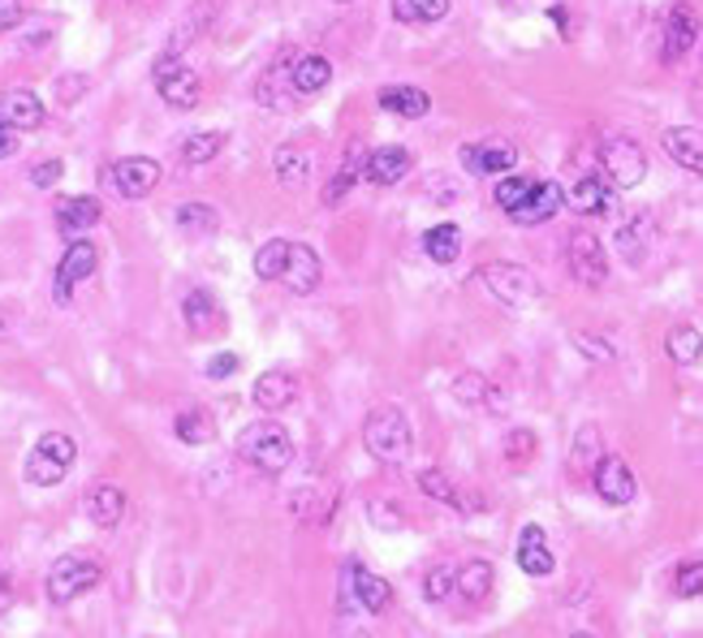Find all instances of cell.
I'll return each mask as SVG.
<instances>
[{"instance_id": "cell-24", "label": "cell", "mask_w": 703, "mask_h": 638, "mask_svg": "<svg viewBox=\"0 0 703 638\" xmlns=\"http://www.w3.org/2000/svg\"><path fill=\"white\" fill-rule=\"evenodd\" d=\"M376 104H380V112H393V117H402V121H419V117L432 112V96L419 91V87H410V83H389V87H380Z\"/></svg>"}, {"instance_id": "cell-56", "label": "cell", "mask_w": 703, "mask_h": 638, "mask_svg": "<svg viewBox=\"0 0 703 638\" xmlns=\"http://www.w3.org/2000/svg\"><path fill=\"white\" fill-rule=\"evenodd\" d=\"M342 4H346V0H342Z\"/></svg>"}, {"instance_id": "cell-29", "label": "cell", "mask_w": 703, "mask_h": 638, "mask_svg": "<svg viewBox=\"0 0 703 638\" xmlns=\"http://www.w3.org/2000/svg\"><path fill=\"white\" fill-rule=\"evenodd\" d=\"M664 151L673 155V164L678 169H686V173H703V134L695 126H673V130H664Z\"/></svg>"}, {"instance_id": "cell-10", "label": "cell", "mask_w": 703, "mask_h": 638, "mask_svg": "<svg viewBox=\"0 0 703 638\" xmlns=\"http://www.w3.org/2000/svg\"><path fill=\"white\" fill-rule=\"evenodd\" d=\"M155 91H160V99H164L169 108L191 112L203 96V78L191 65H182L177 56H160V61H155Z\"/></svg>"}, {"instance_id": "cell-3", "label": "cell", "mask_w": 703, "mask_h": 638, "mask_svg": "<svg viewBox=\"0 0 703 638\" xmlns=\"http://www.w3.org/2000/svg\"><path fill=\"white\" fill-rule=\"evenodd\" d=\"M363 448L380 462V466H402L414 448V432L398 405H376L363 423Z\"/></svg>"}, {"instance_id": "cell-37", "label": "cell", "mask_w": 703, "mask_h": 638, "mask_svg": "<svg viewBox=\"0 0 703 638\" xmlns=\"http://www.w3.org/2000/svg\"><path fill=\"white\" fill-rule=\"evenodd\" d=\"M601 428H578V436H574V448H570V471L583 479V475H592V466L601 462Z\"/></svg>"}, {"instance_id": "cell-28", "label": "cell", "mask_w": 703, "mask_h": 638, "mask_svg": "<svg viewBox=\"0 0 703 638\" xmlns=\"http://www.w3.org/2000/svg\"><path fill=\"white\" fill-rule=\"evenodd\" d=\"M613 203H617V191H613V182H604V177H578L574 182V191H570V207L578 212V216H608L613 212Z\"/></svg>"}, {"instance_id": "cell-48", "label": "cell", "mask_w": 703, "mask_h": 638, "mask_svg": "<svg viewBox=\"0 0 703 638\" xmlns=\"http://www.w3.org/2000/svg\"><path fill=\"white\" fill-rule=\"evenodd\" d=\"M367 513H371V522L385 527V531H398V527H402V513H398V505H389V500H371Z\"/></svg>"}, {"instance_id": "cell-25", "label": "cell", "mask_w": 703, "mask_h": 638, "mask_svg": "<svg viewBox=\"0 0 703 638\" xmlns=\"http://www.w3.org/2000/svg\"><path fill=\"white\" fill-rule=\"evenodd\" d=\"M100 216H104L100 198H91V195H74V198H61V203H56V229H61L65 238H78V234L96 229Z\"/></svg>"}, {"instance_id": "cell-49", "label": "cell", "mask_w": 703, "mask_h": 638, "mask_svg": "<svg viewBox=\"0 0 703 638\" xmlns=\"http://www.w3.org/2000/svg\"><path fill=\"white\" fill-rule=\"evenodd\" d=\"M61 173H65V164H61V160H44V164L31 173V186H35V191H48V186L61 182Z\"/></svg>"}, {"instance_id": "cell-2", "label": "cell", "mask_w": 703, "mask_h": 638, "mask_svg": "<svg viewBox=\"0 0 703 638\" xmlns=\"http://www.w3.org/2000/svg\"><path fill=\"white\" fill-rule=\"evenodd\" d=\"M238 457L255 466L259 475H268V479H277V475H285L290 471V462H294V436L277 423V419H259V423H247L242 432H238Z\"/></svg>"}, {"instance_id": "cell-36", "label": "cell", "mask_w": 703, "mask_h": 638, "mask_svg": "<svg viewBox=\"0 0 703 638\" xmlns=\"http://www.w3.org/2000/svg\"><path fill=\"white\" fill-rule=\"evenodd\" d=\"M177 441L182 444H212L216 441V419H212V410H203V405H191L186 414H177Z\"/></svg>"}, {"instance_id": "cell-5", "label": "cell", "mask_w": 703, "mask_h": 638, "mask_svg": "<svg viewBox=\"0 0 703 638\" xmlns=\"http://www.w3.org/2000/svg\"><path fill=\"white\" fill-rule=\"evenodd\" d=\"M74 462H78V444L74 436H65V432H44L35 448L26 453V484H35V488H56L69 471H74Z\"/></svg>"}, {"instance_id": "cell-30", "label": "cell", "mask_w": 703, "mask_h": 638, "mask_svg": "<svg viewBox=\"0 0 703 638\" xmlns=\"http://www.w3.org/2000/svg\"><path fill=\"white\" fill-rule=\"evenodd\" d=\"M493 583H497V570L488 561H466L462 570H453V591L466 604H484L493 595Z\"/></svg>"}, {"instance_id": "cell-39", "label": "cell", "mask_w": 703, "mask_h": 638, "mask_svg": "<svg viewBox=\"0 0 703 638\" xmlns=\"http://www.w3.org/2000/svg\"><path fill=\"white\" fill-rule=\"evenodd\" d=\"M664 349L678 367H695L700 363V328L695 324H678L669 337H664Z\"/></svg>"}, {"instance_id": "cell-51", "label": "cell", "mask_w": 703, "mask_h": 638, "mask_svg": "<svg viewBox=\"0 0 703 638\" xmlns=\"http://www.w3.org/2000/svg\"><path fill=\"white\" fill-rule=\"evenodd\" d=\"M22 13H26V0H0V35L13 31L22 22Z\"/></svg>"}, {"instance_id": "cell-33", "label": "cell", "mask_w": 703, "mask_h": 638, "mask_svg": "<svg viewBox=\"0 0 703 638\" xmlns=\"http://www.w3.org/2000/svg\"><path fill=\"white\" fill-rule=\"evenodd\" d=\"M423 255L432 259V263H441V268H450L453 259L462 255V229L457 225H432L428 234H423Z\"/></svg>"}, {"instance_id": "cell-54", "label": "cell", "mask_w": 703, "mask_h": 638, "mask_svg": "<svg viewBox=\"0 0 703 638\" xmlns=\"http://www.w3.org/2000/svg\"><path fill=\"white\" fill-rule=\"evenodd\" d=\"M9 333H13V311H9V306H0V342H4Z\"/></svg>"}, {"instance_id": "cell-15", "label": "cell", "mask_w": 703, "mask_h": 638, "mask_svg": "<svg viewBox=\"0 0 703 638\" xmlns=\"http://www.w3.org/2000/svg\"><path fill=\"white\" fill-rule=\"evenodd\" d=\"M462 169L471 177H493V173H509L518 164V148L513 143H497V139H484V143H466L457 151Z\"/></svg>"}, {"instance_id": "cell-23", "label": "cell", "mask_w": 703, "mask_h": 638, "mask_svg": "<svg viewBox=\"0 0 703 638\" xmlns=\"http://www.w3.org/2000/svg\"><path fill=\"white\" fill-rule=\"evenodd\" d=\"M182 320H186V328H191L195 337H212V333L225 328L220 302H216L212 290H191V294L182 298Z\"/></svg>"}, {"instance_id": "cell-27", "label": "cell", "mask_w": 703, "mask_h": 638, "mask_svg": "<svg viewBox=\"0 0 703 638\" xmlns=\"http://www.w3.org/2000/svg\"><path fill=\"white\" fill-rule=\"evenodd\" d=\"M83 509H87V518H91L100 531H112V527H121V518H126V491L117 488V484H96V488L87 491Z\"/></svg>"}, {"instance_id": "cell-31", "label": "cell", "mask_w": 703, "mask_h": 638, "mask_svg": "<svg viewBox=\"0 0 703 638\" xmlns=\"http://www.w3.org/2000/svg\"><path fill=\"white\" fill-rule=\"evenodd\" d=\"M333 509H337V496H333V491H320L315 484L290 496V513L302 518V522H315V527H324V522L333 518Z\"/></svg>"}, {"instance_id": "cell-50", "label": "cell", "mask_w": 703, "mask_h": 638, "mask_svg": "<svg viewBox=\"0 0 703 638\" xmlns=\"http://www.w3.org/2000/svg\"><path fill=\"white\" fill-rule=\"evenodd\" d=\"M238 371V354H216V358H207V380H225V376H234Z\"/></svg>"}, {"instance_id": "cell-19", "label": "cell", "mask_w": 703, "mask_h": 638, "mask_svg": "<svg viewBox=\"0 0 703 638\" xmlns=\"http://www.w3.org/2000/svg\"><path fill=\"white\" fill-rule=\"evenodd\" d=\"M44 117H48V108L35 91H0V126L22 134V130H40Z\"/></svg>"}, {"instance_id": "cell-21", "label": "cell", "mask_w": 703, "mask_h": 638, "mask_svg": "<svg viewBox=\"0 0 703 638\" xmlns=\"http://www.w3.org/2000/svg\"><path fill=\"white\" fill-rule=\"evenodd\" d=\"M617 255L626 259V263H643V255H648V246L656 242V220L652 212H635V216H626L621 225H617Z\"/></svg>"}, {"instance_id": "cell-45", "label": "cell", "mask_w": 703, "mask_h": 638, "mask_svg": "<svg viewBox=\"0 0 703 638\" xmlns=\"http://www.w3.org/2000/svg\"><path fill=\"white\" fill-rule=\"evenodd\" d=\"M419 491L432 496V500H441V505H457V488H453L441 471H423V475H419Z\"/></svg>"}, {"instance_id": "cell-26", "label": "cell", "mask_w": 703, "mask_h": 638, "mask_svg": "<svg viewBox=\"0 0 703 638\" xmlns=\"http://www.w3.org/2000/svg\"><path fill=\"white\" fill-rule=\"evenodd\" d=\"M290 83H294L299 96L328 91V83H333V61L320 56V52H302V56H294V65H290Z\"/></svg>"}, {"instance_id": "cell-8", "label": "cell", "mask_w": 703, "mask_h": 638, "mask_svg": "<svg viewBox=\"0 0 703 638\" xmlns=\"http://www.w3.org/2000/svg\"><path fill=\"white\" fill-rule=\"evenodd\" d=\"M96 268H100V246L87 242V238H74L69 250L61 255V263H56V277H52V302H56V306H69L74 285H83L87 277H96Z\"/></svg>"}, {"instance_id": "cell-35", "label": "cell", "mask_w": 703, "mask_h": 638, "mask_svg": "<svg viewBox=\"0 0 703 638\" xmlns=\"http://www.w3.org/2000/svg\"><path fill=\"white\" fill-rule=\"evenodd\" d=\"M272 169H277V182H281L285 191H302V186H306V177H311V155L299 151V148H277Z\"/></svg>"}, {"instance_id": "cell-16", "label": "cell", "mask_w": 703, "mask_h": 638, "mask_svg": "<svg viewBox=\"0 0 703 638\" xmlns=\"http://www.w3.org/2000/svg\"><path fill=\"white\" fill-rule=\"evenodd\" d=\"M414 173V155L405 148H376L363 155V177L371 186H402Z\"/></svg>"}, {"instance_id": "cell-22", "label": "cell", "mask_w": 703, "mask_h": 638, "mask_svg": "<svg viewBox=\"0 0 703 638\" xmlns=\"http://www.w3.org/2000/svg\"><path fill=\"white\" fill-rule=\"evenodd\" d=\"M290 65H294V56L285 52L277 65H268L263 74H259V83H255V99L263 104V108H290L294 104V83H290Z\"/></svg>"}, {"instance_id": "cell-38", "label": "cell", "mask_w": 703, "mask_h": 638, "mask_svg": "<svg viewBox=\"0 0 703 638\" xmlns=\"http://www.w3.org/2000/svg\"><path fill=\"white\" fill-rule=\"evenodd\" d=\"M450 13V0H393V18L405 26H428Z\"/></svg>"}, {"instance_id": "cell-20", "label": "cell", "mask_w": 703, "mask_h": 638, "mask_svg": "<svg viewBox=\"0 0 703 638\" xmlns=\"http://www.w3.org/2000/svg\"><path fill=\"white\" fill-rule=\"evenodd\" d=\"M553 543L544 536V527H536V522H527L522 531H518V570L522 574H531V578H544V574H553Z\"/></svg>"}, {"instance_id": "cell-46", "label": "cell", "mask_w": 703, "mask_h": 638, "mask_svg": "<svg viewBox=\"0 0 703 638\" xmlns=\"http://www.w3.org/2000/svg\"><path fill=\"white\" fill-rule=\"evenodd\" d=\"M703 591V561L695 556V561H686L682 570H678V595L682 599H695Z\"/></svg>"}, {"instance_id": "cell-18", "label": "cell", "mask_w": 703, "mask_h": 638, "mask_svg": "<svg viewBox=\"0 0 703 638\" xmlns=\"http://www.w3.org/2000/svg\"><path fill=\"white\" fill-rule=\"evenodd\" d=\"M294 401H299V376H294V371L272 367V371H263V376L255 380V405H259L263 414H281V410H290Z\"/></svg>"}, {"instance_id": "cell-41", "label": "cell", "mask_w": 703, "mask_h": 638, "mask_svg": "<svg viewBox=\"0 0 703 638\" xmlns=\"http://www.w3.org/2000/svg\"><path fill=\"white\" fill-rule=\"evenodd\" d=\"M220 148H225V134H220V130H199V134H191V139L182 143V164L199 169V164H207Z\"/></svg>"}, {"instance_id": "cell-55", "label": "cell", "mask_w": 703, "mask_h": 638, "mask_svg": "<svg viewBox=\"0 0 703 638\" xmlns=\"http://www.w3.org/2000/svg\"><path fill=\"white\" fill-rule=\"evenodd\" d=\"M78 91H83V83H74V87H69V78L61 83V99H74V96H78Z\"/></svg>"}, {"instance_id": "cell-34", "label": "cell", "mask_w": 703, "mask_h": 638, "mask_svg": "<svg viewBox=\"0 0 703 638\" xmlns=\"http://www.w3.org/2000/svg\"><path fill=\"white\" fill-rule=\"evenodd\" d=\"M363 155H367V151L354 148L350 160H342V169L328 177V186H324V195H320V203H324V207H337V203H342V198H346L354 186H358V177H363Z\"/></svg>"}, {"instance_id": "cell-42", "label": "cell", "mask_w": 703, "mask_h": 638, "mask_svg": "<svg viewBox=\"0 0 703 638\" xmlns=\"http://www.w3.org/2000/svg\"><path fill=\"white\" fill-rule=\"evenodd\" d=\"M453 595V570L450 565H432L428 574H423V599L428 604H445Z\"/></svg>"}, {"instance_id": "cell-17", "label": "cell", "mask_w": 703, "mask_h": 638, "mask_svg": "<svg viewBox=\"0 0 703 638\" xmlns=\"http://www.w3.org/2000/svg\"><path fill=\"white\" fill-rule=\"evenodd\" d=\"M561 203H565V191L556 182H531V191L509 212V220L513 225H544L561 212Z\"/></svg>"}, {"instance_id": "cell-43", "label": "cell", "mask_w": 703, "mask_h": 638, "mask_svg": "<svg viewBox=\"0 0 703 638\" xmlns=\"http://www.w3.org/2000/svg\"><path fill=\"white\" fill-rule=\"evenodd\" d=\"M505 457H509V466H527V462L536 457V432H531V428L509 432V436H505Z\"/></svg>"}, {"instance_id": "cell-11", "label": "cell", "mask_w": 703, "mask_h": 638, "mask_svg": "<svg viewBox=\"0 0 703 638\" xmlns=\"http://www.w3.org/2000/svg\"><path fill=\"white\" fill-rule=\"evenodd\" d=\"M565 263H570V277L578 281V285H587V290H601L604 281H608V255H604V246L596 234H570V242H565Z\"/></svg>"}, {"instance_id": "cell-12", "label": "cell", "mask_w": 703, "mask_h": 638, "mask_svg": "<svg viewBox=\"0 0 703 638\" xmlns=\"http://www.w3.org/2000/svg\"><path fill=\"white\" fill-rule=\"evenodd\" d=\"M592 488L601 496L604 505H613V509H621V505H630L635 500V471L617 457V453H601V462L592 466Z\"/></svg>"}, {"instance_id": "cell-52", "label": "cell", "mask_w": 703, "mask_h": 638, "mask_svg": "<svg viewBox=\"0 0 703 638\" xmlns=\"http://www.w3.org/2000/svg\"><path fill=\"white\" fill-rule=\"evenodd\" d=\"M18 151V130H9V126H0V160H9Z\"/></svg>"}, {"instance_id": "cell-32", "label": "cell", "mask_w": 703, "mask_h": 638, "mask_svg": "<svg viewBox=\"0 0 703 638\" xmlns=\"http://www.w3.org/2000/svg\"><path fill=\"white\" fill-rule=\"evenodd\" d=\"M173 225H177L182 238H207V234L220 229V216H216L212 203H182V207L173 212Z\"/></svg>"}, {"instance_id": "cell-1", "label": "cell", "mask_w": 703, "mask_h": 638, "mask_svg": "<svg viewBox=\"0 0 703 638\" xmlns=\"http://www.w3.org/2000/svg\"><path fill=\"white\" fill-rule=\"evenodd\" d=\"M255 272L263 281H277L285 285L290 294H315L320 281H324V263L311 246L290 242V238H277V242H263L255 250Z\"/></svg>"}, {"instance_id": "cell-47", "label": "cell", "mask_w": 703, "mask_h": 638, "mask_svg": "<svg viewBox=\"0 0 703 638\" xmlns=\"http://www.w3.org/2000/svg\"><path fill=\"white\" fill-rule=\"evenodd\" d=\"M574 345H578L587 358H596V363H613V358H617L613 342H608V337H596V333H578V337H574Z\"/></svg>"}, {"instance_id": "cell-14", "label": "cell", "mask_w": 703, "mask_h": 638, "mask_svg": "<svg viewBox=\"0 0 703 638\" xmlns=\"http://www.w3.org/2000/svg\"><path fill=\"white\" fill-rule=\"evenodd\" d=\"M112 186L121 198H148L155 186H160V164L151 155H126L112 164Z\"/></svg>"}, {"instance_id": "cell-40", "label": "cell", "mask_w": 703, "mask_h": 638, "mask_svg": "<svg viewBox=\"0 0 703 638\" xmlns=\"http://www.w3.org/2000/svg\"><path fill=\"white\" fill-rule=\"evenodd\" d=\"M488 397H493V380H488V376H479V371H462V376L453 380V401H457V405H466V410L488 405Z\"/></svg>"}, {"instance_id": "cell-53", "label": "cell", "mask_w": 703, "mask_h": 638, "mask_svg": "<svg viewBox=\"0 0 703 638\" xmlns=\"http://www.w3.org/2000/svg\"><path fill=\"white\" fill-rule=\"evenodd\" d=\"M549 18H553L556 26H561V31H565V40H574V35H570V13H565V9H561V4H553V9H549Z\"/></svg>"}, {"instance_id": "cell-9", "label": "cell", "mask_w": 703, "mask_h": 638, "mask_svg": "<svg viewBox=\"0 0 703 638\" xmlns=\"http://www.w3.org/2000/svg\"><path fill=\"white\" fill-rule=\"evenodd\" d=\"M601 164L613 182V191H635L643 177H648V155L635 139H604L601 148Z\"/></svg>"}, {"instance_id": "cell-4", "label": "cell", "mask_w": 703, "mask_h": 638, "mask_svg": "<svg viewBox=\"0 0 703 638\" xmlns=\"http://www.w3.org/2000/svg\"><path fill=\"white\" fill-rule=\"evenodd\" d=\"M475 277H479V285L497 298L505 311H531V306L540 302V281H536L522 263L493 259V263H484Z\"/></svg>"}, {"instance_id": "cell-7", "label": "cell", "mask_w": 703, "mask_h": 638, "mask_svg": "<svg viewBox=\"0 0 703 638\" xmlns=\"http://www.w3.org/2000/svg\"><path fill=\"white\" fill-rule=\"evenodd\" d=\"M104 570L100 561H91V556H78V552H69V556H56L48 570V599L52 604H69V599H78V595H87L91 587H100Z\"/></svg>"}, {"instance_id": "cell-44", "label": "cell", "mask_w": 703, "mask_h": 638, "mask_svg": "<svg viewBox=\"0 0 703 638\" xmlns=\"http://www.w3.org/2000/svg\"><path fill=\"white\" fill-rule=\"evenodd\" d=\"M531 191V177H518V173H509V177H501L497 182V191H493V198L501 203L505 212H513L518 203H522V195Z\"/></svg>"}, {"instance_id": "cell-13", "label": "cell", "mask_w": 703, "mask_h": 638, "mask_svg": "<svg viewBox=\"0 0 703 638\" xmlns=\"http://www.w3.org/2000/svg\"><path fill=\"white\" fill-rule=\"evenodd\" d=\"M695 44H700V13L691 4H673L664 18V44H660L664 65H678Z\"/></svg>"}, {"instance_id": "cell-6", "label": "cell", "mask_w": 703, "mask_h": 638, "mask_svg": "<svg viewBox=\"0 0 703 638\" xmlns=\"http://www.w3.org/2000/svg\"><path fill=\"white\" fill-rule=\"evenodd\" d=\"M389 604H393V591L389 583L380 578V574H371L363 561H350L346 570H342V608H346V617L350 613H367V617H380V613H389Z\"/></svg>"}]
</instances>
